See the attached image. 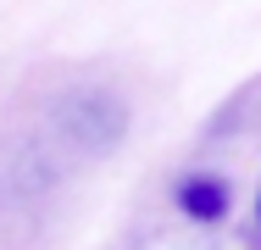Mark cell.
<instances>
[{"label":"cell","mask_w":261,"mask_h":250,"mask_svg":"<svg viewBox=\"0 0 261 250\" xmlns=\"http://www.w3.org/2000/svg\"><path fill=\"white\" fill-rule=\"evenodd\" d=\"M178 206H184V217H195V222H217V217L228 211V184L211 178V172H189V178L178 184Z\"/></svg>","instance_id":"cell-2"},{"label":"cell","mask_w":261,"mask_h":250,"mask_svg":"<svg viewBox=\"0 0 261 250\" xmlns=\"http://www.w3.org/2000/svg\"><path fill=\"white\" fill-rule=\"evenodd\" d=\"M50 117H56V134L78 156H106V150L122 145V134H128V106H122V95H111L106 84L67 89V95L56 100Z\"/></svg>","instance_id":"cell-1"}]
</instances>
